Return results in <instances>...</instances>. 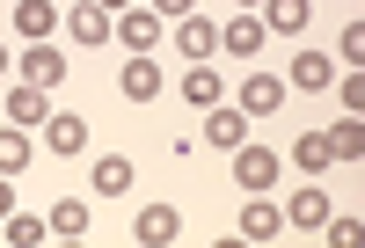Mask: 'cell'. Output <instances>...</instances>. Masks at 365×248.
Listing matches in <instances>:
<instances>
[{"label":"cell","instance_id":"4dcf8cb0","mask_svg":"<svg viewBox=\"0 0 365 248\" xmlns=\"http://www.w3.org/2000/svg\"><path fill=\"white\" fill-rule=\"evenodd\" d=\"M66 248H81V241H66Z\"/></svg>","mask_w":365,"mask_h":248},{"label":"cell","instance_id":"5b68a950","mask_svg":"<svg viewBox=\"0 0 365 248\" xmlns=\"http://www.w3.org/2000/svg\"><path fill=\"white\" fill-rule=\"evenodd\" d=\"M205 139L212 146H227V153H241V146H249V117H241V110H205Z\"/></svg>","mask_w":365,"mask_h":248},{"label":"cell","instance_id":"6da1fadb","mask_svg":"<svg viewBox=\"0 0 365 248\" xmlns=\"http://www.w3.org/2000/svg\"><path fill=\"white\" fill-rule=\"evenodd\" d=\"M278 153H270V146H241L234 153V182H241V190H270V182H278Z\"/></svg>","mask_w":365,"mask_h":248},{"label":"cell","instance_id":"d4e9b609","mask_svg":"<svg viewBox=\"0 0 365 248\" xmlns=\"http://www.w3.org/2000/svg\"><path fill=\"white\" fill-rule=\"evenodd\" d=\"M322 234H329V248H365V227L358 219H329Z\"/></svg>","mask_w":365,"mask_h":248},{"label":"cell","instance_id":"7a4b0ae2","mask_svg":"<svg viewBox=\"0 0 365 248\" xmlns=\"http://www.w3.org/2000/svg\"><path fill=\"white\" fill-rule=\"evenodd\" d=\"M58 81H66L58 44H29V51H22V88H37V95H44V88H58Z\"/></svg>","mask_w":365,"mask_h":248},{"label":"cell","instance_id":"30bf717a","mask_svg":"<svg viewBox=\"0 0 365 248\" xmlns=\"http://www.w3.org/2000/svg\"><path fill=\"white\" fill-rule=\"evenodd\" d=\"M66 29L81 44H110V8H96V0H81V8H66Z\"/></svg>","mask_w":365,"mask_h":248},{"label":"cell","instance_id":"277c9868","mask_svg":"<svg viewBox=\"0 0 365 248\" xmlns=\"http://www.w3.org/2000/svg\"><path fill=\"white\" fill-rule=\"evenodd\" d=\"M278 103H285V81L278 73H249V81H241V117H270Z\"/></svg>","mask_w":365,"mask_h":248},{"label":"cell","instance_id":"e0dca14e","mask_svg":"<svg viewBox=\"0 0 365 248\" xmlns=\"http://www.w3.org/2000/svg\"><path fill=\"white\" fill-rule=\"evenodd\" d=\"M307 0H270V8H263V29H278V37H292V29H307Z\"/></svg>","mask_w":365,"mask_h":248},{"label":"cell","instance_id":"f1b7e54d","mask_svg":"<svg viewBox=\"0 0 365 248\" xmlns=\"http://www.w3.org/2000/svg\"><path fill=\"white\" fill-rule=\"evenodd\" d=\"M8 73H15V51H8V44H0V81H8Z\"/></svg>","mask_w":365,"mask_h":248},{"label":"cell","instance_id":"9c48e42d","mask_svg":"<svg viewBox=\"0 0 365 248\" xmlns=\"http://www.w3.org/2000/svg\"><path fill=\"white\" fill-rule=\"evenodd\" d=\"M15 29H22L29 44H51V29H58V8H51V0H22V8H15Z\"/></svg>","mask_w":365,"mask_h":248},{"label":"cell","instance_id":"4fadbf2b","mask_svg":"<svg viewBox=\"0 0 365 248\" xmlns=\"http://www.w3.org/2000/svg\"><path fill=\"white\" fill-rule=\"evenodd\" d=\"M88 182H96L103 197H125V190H132V161H125V153H103V161H96V175H88Z\"/></svg>","mask_w":365,"mask_h":248},{"label":"cell","instance_id":"484cf974","mask_svg":"<svg viewBox=\"0 0 365 248\" xmlns=\"http://www.w3.org/2000/svg\"><path fill=\"white\" fill-rule=\"evenodd\" d=\"M336 95H344V117H358V103H365V73H344Z\"/></svg>","mask_w":365,"mask_h":248},{"label":"cell","instance_id":"7c38bea8","mask_svg":"<svg viewBox=\"0 0 365 248\" xmlns=\"http://www.w3.org/2000/svg\"><path fill=\"white\" fill-rule=\"evenodd\" d=\"M270 234H285V212L270 197H256L249 212H241V241H270Z\"/></svg>","mask_w":365,"mask_h":248},{"label":"cell","instance_id":"2e32d148","mask_svg":"<svg viewBox=\"0 0 365 248\" xmlns=\"http://www.w3.org/2000/svg\"><path fill=\"white\" fill-rule=\"evenodd\" d=\"M8 117H15V124H37V132H44V124H51V103L37 95V88H8Z\"/></svg>","mask_w":365,"mask_h":248},{"label":"cell","instance_id":"603a6c76","mask_svg":"<svg viewBox=\"0 0 365 248\" xmlns=\"http://www.w3.org/2000/svg\"><path fill=\"white\" fill-rule=\"evenodd\" d=\"M29 168V139L22 132H0V175H22Z\"/></svg>","mask_w":365,"mask_h":248},{"label":"cell","instance_id":"52a82bcc","mask_svg":"<svg viewBox=\"0 0 365 248\" xmlns=\"http://www.w3.org/2000/svg\"><path fill=\"white\" fill-rule=\"evenodd\" d=\"M175 234H182V212H175V205H146V212H139V241H146V248H168Z\"/></svg>","mask_w":365,"mask_h":248},{"label":"cell","instance_id":"44dd1931","mask_svg":"<svg viewBox=\"0 0 365 248\" xmlns=\"http://www.w3.org/2000/svg\"><path fill=\"white\" fill-rule=\"evenodd\" d=\"M329 81H336V73H329L322 51H299V58H292V88H329Z\"/></svg>","mask_w":365,"mask_h":248},{"label":"cell","instance_id":"ffe728a7","mask_svg":"<svg viewBox=\"0 0 365 248\" xmlns=\"http://www.w3.org/2000/svg\"><path fill=\"white\" fill-rule=\"evenodd\" d=\"M44 227H51V234H66V241H81V234H88V205H81V197H58Z\"/></svg>","mask_w":365,"mask_h":248},{"label":"cell","instance_id":"7402d4cb","mask_svg":"<svg viewBox=\"0 0 365 248\" xmlns=\"http://www.w3.org/2000/svg\"><path fill=\"white\" fill-rule=\"evenodd\" d=\"M292 161L307 168V175H322V168H329V139H322V132H307V139H292Z\"/></svg>","mask_w":365,"mask_h":248},{"label":"cell","instance_id":"8992f818","mask_svg":"<svg viewBox=\"0 0 365 248\" xmlns=\"http://www.w3.org/2000/svg\"><path fill=\"white\" fill-rule=\"evenodd\" d=\"M44 146H51V153H81V146H88V117H73V110H51V124H44Z\"/></svg>","mask_w":365,"mask_h":248},{"label":"cell","instance_id":"3957f363","mask_svg":"<svg viewBox=\"0 0 365 248\" xmlns=\"http://www.w3.org/2000/svg\"><path fill=\"white\" fill-rule=\"evenodd\" d=\"M110 29H117L125 44H132V58H146V51L161 44V15H154V8H125V15H117Z\"/></svg>","mask_w":365,"mask_h":248},{"label":"cell","instance_id":"8fae6325","mask_svg":"<svg viewBox=\"0 0 365 248\" xmlns=\"http://www.w3.org/2000/svg\"><path fill=\"white\" fill-rule=\"evenodd\" d=\"M292 227H329L336 212H329V190H292V205H278Z\"/></svg>","mask_w":365,"mask_h":248},{"label":"cell","instance_id":"ba28073f","mask_svg":"<svg viewBox=\"0 0 365 248\" xmlns=\"http://www.w3.org/2000/svg\"><path fill=\"white\" fill-rule=\"evenodd\" d=\"M117 88H125L132 103H154V95H161V66H154V58H125V73H117Z\"/></svg>","mask_w":365,"mask_h":248},{"label":"cell","instance_id":"ac0fdd59","mask_svg":"<svg viewBox=\"0 0 365 248\" xmlns=\"http://www.w3.org/2000/svg\"><path fill=\"white\" fill-rule=\"evenodd\" d=\"M182 95H190L197 110H220V95H227V81H220V73H205V66H190V73H182Z\"/></svg>","mask_w":365,"mask_h":248},{"label":"cell","instance_id":"9a60e30c","mask_svg":"<svg viewBox=\"0 0 365 248\" xmlns=\"http://www.w3.org/2000/svg\"><path fill=\"white\" fill-rule=\"evenodd\" d=\"M220 44H227L234 58H249V51L263 44V22H256V15H234V22H220Z\"/></svg>","mask_w":365,"mask_h":248},{"label":"cell","instance_id":"f546056e","mask_svg":"<svg viewBox=\"0 0 365 248\" xmlns=\"http://www.w3.org/2000/svg\"><path fill=\"white\" fill-rule=\"evenodd\" d=\"M212 248H249V241H234V234H227V241H212Z\"/></svg>","mask_w":365,"mask_h":248},{"label":"cell","instance_id":"4316f807","mask_svg":"<svg viewBox=\"0 0 365 248\" xmlns=\"http://www.w3.org/2000/svg\"><path fill=\"white\" fill-rule=\"evenodd\" d=\"M344 58H351V73H358V58H365V29H358V15H351V29H344Z\"/></svg>","mask_w":365,"mask_h":248},{"label":"cell","instance_id":"83f0119b","mask_svg":"<svg viewBox=\"0 0 365 248\" xmlns=\"http://www.w3.org/2000/svg\"><path fill=\"white\" fill-rule=\"evenodd\" d=\"M0 219H15V190H8V175H0Z\"/></svg>","mask_w":365,"mask_h":248},{"label":"cell","instance_id":"d6986e66","mask_svg":"<svg viewBox=\"0 0 365 248\" xmlns=\"http://www.w3.org/2000/svg\"><path fill=\"white\" fill-rule=\"evenodd\" d=\"M322 139H329V161H358V153H365V124H358V117H344L336 132H322Z\"/></svg>","mask_w":365,"mask_h":248},{"label":"cell","instance_id":"cb8c5ba5","mask_svg":"<svg viewBox=\"0 0 365 248\" xmlns=\"http://www.w3.org/2000/svg\"><path fill=\"white\" fill-rule=\"evenodd\" d=\"M44 241V219H22V212H15V219H8V248H37Z\"/></svg>","mask_w":365,"mask_h":248},{"label":"cell","instance_id":"5bb4252c","mask_svg":"<svg viewBox=\"0 0 365 248\" xmlns=\"http://www.w3.org/2000/svg\"><path fill=\"white\" fill-rule=\"evenodd\" d=\"M175 44L190 51V58H205L212 44H220V22H205V15H182V22H175Z\"/></svg>","mask_w":365,"mask_h":248}]
</instances>
